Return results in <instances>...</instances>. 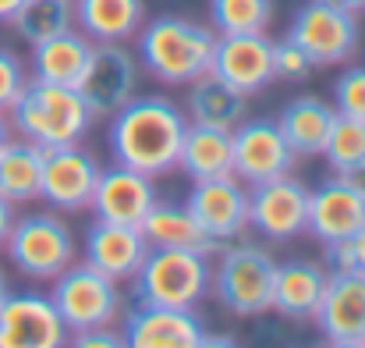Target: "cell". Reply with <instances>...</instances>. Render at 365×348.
Wrapping results in <instances>:
<instances>
[{
  "label": "cell",
  "instance_id": "obj_13",
  "mask_svg": "<svg viewBox=\"0 0 365 348\" xmlns=\"http://www.w3.org/2000/svg\"><path fill=\"white\" fill-rule=\"evenodd\" d=\"M231 156H235V178L238 182H269L277 174H291L294 149L280 135L277 121H238L231 128Z\"/></svg>",
  "mask_w": 365,
  "mask_h": 348
},
{
  "label": "cell",
  "instance_id": "obj_22",
  "mask_svg": "<svg viewBox=\"0 0 365 348\" xmlns=\"http://www.w3.org/2000/svg\"><path fill=\"white\" fill-rule=\"evenodd\" d=\"M178 167L192 182L206 178H227L235 174V156H231V128H210V124H188L178 153Z\"/></svg>",
  "mask_w": 365,
  "mask_h": 348
},
{
  "label": "cell",
  "instance_id": "obj_19",
  "mask_svg": "<svg viewBox=\"0 0 365 348\" xmlns=\"http://www.w3.org/2000/svg\"><path fill=\"white\" fill-rule=\"evenodd\" d=\"M362 224H365V196L348 178L337 174L334 182H327L316 192H309L305 232H312L323 245L355 234Z\"/></svg>",
  "mask_w": 365,
  "mask_h": 348
},
{
  "label": "cell",
  "instance_id": "obj_3",
  "mask_svg": "<svg viewBox=\"0 0 365 348\" xmlns=\"http://www.w3.org/2000/svg\"><path fill=\"white\" fill-rule=\"evenodd\" d=\"M7 121L21 139L50 149V146L78 142L93 128L96 117L86 107V100H82V93L75 86L29 79L21 86L18 100L7 107Z\"/></svg>",
  "mask_w": 365,
  "mask_h": 348
},
{
  "label": "cell",
  "instance_id": "obj_14",
  "mask_svg": "<svg viewBox=\"0 0 365 348\" xmlns=\"http://www.w3.org/2000/svg\"><path fill=\"white\" fill-rule=\"evenodd\" d=\"M330 345H365V270H334L312 317Z\"/></svg>",
  "mask_w": 365,
  "mask_h": 348
},
{
  "label": "cell",
  "instance_id": "obj_30",
  "mask_svg": "<svg viewBox=\"0 0 365 348\" xmlns=\"http://www.w3.org/2000/svg\"><path fill=\"white\" fill-rule=\"evenodd\" d=\"M213 32H266L273 21V0H210Z\"/></svg>",
  "mask_w": 365,
  "mask_h": 348
},
{
  "label": "cell",
  "instance_id": "obj_35",
  "mask_svg": "<svg viewBox=\"0 0 365 348\" xmlns=\"http://www.w3.org/2000/svg\"><path fill=\"white\" fill-rule=\"evenodd\" d=\"M25 82H29V75H25V64L18 61V54L0 46V114H7V107L18 100Z\"/></svg>",
  "mask_w": 365,
  "mask_h": 348
},
{
  "label": "cell",
  "instance_id": "obj_38",
  "mask_svg": "<svg viewBox=\"0 0 365 348\" xmlns=\"http://www.w3.org/2000/svg\"><path fill=\"white\" fill-rule=\"evenodd\" d=\"M18 7H21V0H0V21H11Z\"/></svg>",
  "mask_w": 365,
  "mask_h": 348
},
{
  "label": "cell",
  "instance_id": "obj_5",
  "mask_svg": "<svg viewBox=\"0 0 365 348\" xmlns=\"http://www.w3.org/2000/svg\"><path fill=\"white\" fill-rule=\"evenodd\" d=\"M273 281L277 259L255 242H235L220 252L210 288H217V299L227 313L262 317L273 309Z\"/></svg>",
  "mask_w": 365,
  "mask_h": 348
},
{
  "label": "cell",
  "instance_id": "obj_21",
  "mask_svg": "<svg viewBox=\"0 0 365 348\" xmlns=\"http://www.w3.org/2000/svg\"><path fill=\"white\" fill-rule=\"evenodd\" d=\"M327 270L312 259H287L277 263L273 281V309L287 320H312L319 309V299L327 292Z\"/></svg>",
  "mask_w": 365,
  "mask_h": 348
},
{
  "label": "cell",
  "instance_id": "obj_12",
  "mask_svg": "<svg viewBox=\"0 0 365 348\" xmlns=\"http://www.w3.org/2000/svg\"><path fill=\"white\" fill-rule=\"evenodd\" d=\"M100 178V164L93 153L78 149V142L43 149V182L39 199L53 210H86Z\"/></svg>",
  "mask_w": 365,
  "mask_h": 348
},
{
  "label": "cell",
  "instance_id": "obj_7",
  "mask_svg": "<svg viewBox=\"0 0 365 348\" xmlns=\"http://www.w3.org/2000/svg\"><path fill=\"white\" fill-rule=\"evenodd\" d=\"M7 259L36 281H53L68 263H75V234L57 214H25L14 217L7 232Z\"/></svg>",
  "mask_w": 365,
  "mask_h": 348
},
{
  "label": "cell",
  "instance_id": "obj_18",
  "mask_svg": "<svg viewBox=\"0 0 365 348\" xmlns=\"http://www.w3.org/2000/svg\"><path fill=\"white\" fill-rule=\"evenodd\" d=\"M153 203H156V189H153L149 174L124 167V164H114L107 171L100 167V178H96V189H93V199H89V207L96 210L100 221L138 228Z\"/></svg>",
  "mask_w": 365,
  "mask_h": 348
},
{
  "label": "cell",
  "instance_id": "obj_25",
  "mask_svg": "<svg viewBox=\"0 0 365 348\" xmlns=\"http://www.w3.org/2000/svg\"><path fill=\"white\" fill-rule=\"evenodd\" d=\"M138 232L145 234L149 245H163V249H195V252H206V256H213L220 249V242H213L210 234L202 232L185 207L160 203V199L149 207V214L142 217Z\"/></svg>",
  "mask_w": 365,
  "mask_h": 348
},
{
  "label": "cell",
  "instance_id": "obj_37",
  "mask_svg": "<svg viewBox=\"0 0 365 348\" xmlns=\"http://www.w3.org/2000/svg\"><path fill=\"white\" fill-rule=\"evenodd\" d=\"M11 224H14V207L0 196V249H4V242H7V232H11Z\"/></svg>",
  "mask_w": 365,
  "mask_h": 348
},
{
  "label": "cell",
  "instance_id": "obj_27",
  "mask_svg": "<svg viewBox=\"0 0 365 348\" xmlns=\"http://www.w3.org/2000/svg\"><path fill=\"white\" fill-rule=\"evenodd\" d=\"M75 21L93 43H124L142 25V0H75Z\"/></svg>",
  "mask_w": 365,
  "mask_h": 348
},
{
  "label": "cell",
  "instance_id": "obj_9",
  "mask_svg": "<svg viewBox=\"0 0 365 348\" xmlns=\"http://www.w3.org/2000/svg\"><path fill=\"white\" fill-rule=\"evenodd\" d=\"M135 68L138 64H135L131 50H124L121 43H93L82 79L75 86L82 93L86 107L93 111V117H110L118 107L131 100L135 82H138Z\"/></svg>",
  "mask_w": 365,
  "mask_h": 348
},
{
  "label": "cell",
  "instance_id": "obj_29",
  "mask_svg": "<svg viewBox=\"0 0 365 348\" xmlns=\"http://www.w3.org/2000/svg\"><path fill=\"white\" fill-rule=\"evenodd\" d=\"M11 25L25 43L50 39L64 29H75V0H21Z\"/></svg>",
  "mask_w": 365,
  "mask_h": 348
},
{
  "label": "cell",
  "instance_id": "obj_11",
  "mask_svg": "<svg viewBox=\"0 0 365 348\" xmlns=\"http://www.w3.org/2000/svg\"><path fill=\"white\" fill-rule=\"evenodd\" d=\"M68 345V327L53 309L50 295L7 292L0 302V348H61Z\"/></svg>",
  "mask_w": 365,
  "mask_h": 348
},
{
  "label": "cell",
  "instance_id": "obj_6",
  "mask_svg": "<svg viewBox=\"0 0 365 348\" xmlns=\"http://www.w3.org/2000/svg\"><path fill=\"white\" fill-rule=\"evenodd\" d=\"M50 302L71 334L89 331V327H114V320L121 313L118 281L110 274L96 270L93 263H68L53 277Z\"/></svg>",
  "mask_w": 365,
  "mask_h": 348
},
{
  "label": "cell",
  "instance_id": "obj_26",
  "mask_svg": "<svg viewBox=\"0 0 365 348\" xmlns=\"http://www.w3.org/2000/svg\"><path fill=\"white\" fill-rule=\"evenodd\" d=\"M43 182V146L29 139H7L0 149V196L18 203H36Z\"/></svg>",
  "mask_w": 365,
  "mask_h": 348
},
{
  "label": "cell",
  "instance_id": "obj_4",
  "mask_svg": "<svg viewBox=\"0 0 365 348\" xmlns=\"http://www.w3.org/2000/svg\"><path fill=\"white\" fill-rule=\"evenodd\" d=\"M210 277H213V267H210L206 252L163 249V245H149L145 259L131 274L138 302L181 306V309H192L199 299H206Z\"/></svg>",
  "mask_w": 365,
  "mask_h": 348
},
{
  "label": "cell",
  "instance_id": "obj_2",
  "mask_svg": "<svg viewBox=\"0 0 365 348\" xmlns=\"http://www.w3.org/2000/svg\"><path fill=\"white\" fill-rule=\"evenodd\" d=\"M217 32L192 18L160 14L149 25H138V61L153 79L167 86H188L210 71Z\"/></svg>",
  "mask_w": 365,
  "mask_h": 348
},
{
  "label": "cell",
  "instance_id": "obj_42",
  "mask_svg": "<svg viewBox=\"0 0 365 348\" xmlns=\"http://www.w3.org/2000/svg\"><path fill=\"white\" fill-rule=\"evenodd\" d=\"M341 4H348L355 14H359V11H365V0H341Z\"/></svg>",
  "mask_w": 365,
  "mask_h": 348
},
{
  "label": "cell",
  "instance_id": "obj_24",
  "mask_svg": "<svg viewBox=\"0 0 365 348\" xmlns=\"http://www.w3.org/2000/svg\"><path fill=\"white\" fill-rule=\"evenodd\" d=\"M337 121V111L319 100V96H298L291 100L280 117H277V128L280 135L287 139V146L294 149V156H319L327 139H330V128Z\"/></svg>",
  "mask_w": 365,
  "mask_h": 348
},
{
  "label": "cell",
  "instance_id": "obj_16",
  "mask_svg": "<svg viewBox=\"0 0 365 348\" xmlns=\"http://www.w3.org/2000/svg\"><path fill=\"white\" fill-rule=\"evenodd\" d=\"M185 210L195 217V224L210 234L213 242H235L248 228V192L245 185L227 174V178H206L195 182L188 192Z\"/></svg>",
  "mask_w": 365,
  "mask_h": 348
},
{
  "label": "cell",
  "instance_id": "obj_41",
  "mask_svg": "<svg viewBox=\"0 0 365 348\" xmlns=\"http://www.w3.org/2000/svg\"><path fill=\"white\" fill-rule=\"evenodd\" d=\"M7 292H11V284H7V274H4V270H0V302H4V299H7Z\"/></svg>",
  "mask_w": 365,
  "mask_h": 348
},
{
  "label": "cell",
  "instance_id": "obj_15",
  "mask_svg": "<svg viewBox=\"0 0 365 348\" xmlns=\"http://www.w3.org/2000/svg\"><path fill=\"white\" fill-rule=\"evenodd\" d=\"M210 71L235 86L245 96L262 93L277 75H273V39L266 32H235V36H217L213 43V61Z\"/></svg>",
  "mask_w": 365,
  "mask_h": 348
},
{
  "label": "cell",
  "instance_id": "obj_33",
  "mask_svg": "<svg viewBox=\"0 0 365 348\" xmlns=\"http://www.w3.org/2000/svg\"><path fill=\"white\" fill-rule=\"evenodd\" d=\"M312 71H316V64L309 61V54H305L291 36H284V39L273 43V75H277V79L302 82V79H309Z\"/></svg>",
  "mask_w": 365,
  "mask_h": 348
},
{
  "label": "cell",
  "instance_id": "obj_32",
  "mask_svg": "<svg viewBox=\"0 0 365 348\" xmlns=\"http://www.w3.org/2000/svg\"><path fill=\"white\" fill-rule=\"evenodd\" d=\"M334 111L341 117L365 121V68H348L334 82Z\"/></svg>",
  "mask_w": 365,
  "mask_h": 348
},
{
  "label": "cell",
  "instance_id": "obj_17",
  "mask_svg": "<svg viewBox=\"0 0 365 348\" xmlns=\"http://www.w3.org/2000/svg\"><path fill=\"white\" fill-rule=\"evenodd\" d=\"M121 338L131 348H195L202 345V320L181 306L138 302L124 317Z\"/></svg>",
  "mask_w": 365,
  "mask_h": 348
},
{
  "label": "cell",
  "instance_id": "obj_10",
  "mask_svg": "<svg viewBox=\"0 0 365 348\" xmlns=\"http://www.w3.org/2000/svg\"><path fill=\"white\" fill-rule=\"evenodd\" d=\"M309 217V189L291 178L277 174L269 182H255L248 192V224L262 238L273 242H291L305 232Z\"/></svg>",
  "mask_w": 365,
  "mask_h": 348
},
{
  "label": "cell",
  "instance_id": "obj_31",
  "mask_svg": "<svg viewBox=\"0 0 365 348\" xmlns=\"http://www.w3.org/2000/svg\"><path fill=\"white\" fill-rule=\"evenodd\" d=\"M323 156L330 160L334 174H341V178L365 167V121L337 114L334 128H330V139L323 146Z\"/></svg>",
  "mask_w": 365,
  "mask_h": 348
},
{
  "label": "cell",
  "instance_id": "obj_28",
  "mask_svg": "<svg viewBox=\"0 0 365 348\" xmlns=\"http://www.w3.org/2000/svg\"><path fill=\"white\" fill-rule=\"evenodd\" d=\"M245 93L206 71L195 82H188V121L210 128H235L238 121H245Z\"/></svg>",
  "mask_w": 365,
  "mask_h": 348
},
{
  "label": "cell",
  "instance_id": "obj_39",
  "mask_svg": "<svg viewBox=\"0 0 365 348\" xmlns=\"http://www.w3.org/2000/svg\"><path fill=\"white\" fill-rule=\"evenodd\" d=\"M348 182H351V185H355V189H359V192L365 196V167H359V171H351V174H348Z\"/></svg>",
  "mask_w": 365,
  "mask_h": 348
},
{
  "label": "cell",
  "instance_id": "obj_1",
  "mask_svg": "<svg viewBox=\"0 0 365 348\" xmlns=\"http://www.w3.org/2000/svg\"><path fill=\"white\" fill-rule=\"evenodd\" d=\"M188 117L167 96H131L124 107L110 114L107 142L114 160L135 167L149 178H160L178 167L181 139Z\"/></svg>",
  "mask_w": 365,
  "mask_h": 348
},
{
  "label": "cell",
  "instance_id": "obj_40",
  "mask_svg": "<svg viewBox=\"0 0 365 348\" xmlns=\"http://www.w3.org/2000/svg\"><path fill=\"white\" fill-rule=\"evenodd\" d=\"M7 139H11V121L0 114V149H4V142H7Z\"/></svg>",
  "mask_w": 365,
  "mask_h": 348
},
{
  "label": "cell",
  "instance_id": "obj_8",
  "mask_svg": "<svg viewBox=\"0 0 365 348\" xmlns=\"http://www.w3.org/2000/svg\"><path fill=\"white\" fill-rule=\"evenodd\" d=\"M316 68L344 64L359 50V14L341 0H309L298 7L287 32Z\"/></svg>",
  "mask_w": 365,
  "mask_h": 348
},
{
  "label": "cell",
  "instance_id": "obj_20",
  "mask_svg": "<svg viewBox=\"0 0 365 348\" xmlns=\"http://www.w3.org/2000/svg\"><path fill=\"white\" fill-rule=\"evenodd\" d=\"M145 252H149L145 234L131 224H114V221L96 217V224L86 232V263L110 274L114 281L131 277L138 263L145 259Z\"/></svg>",
  "mask_w": 365,
  "mask_h": 348
},
{
  "label": "cell",
  "instance_id": "obj_36",
  "mask_svg": "<svg viewBox=\"0 0 365 348\" xmlns=\"http://www.w3.org/2000/svg\"><path fill=\"white\" fill-rule=\"evenodd\" d=\"M68 342L78 345V348H118V345H124V338L118 331H110V327H89V331L71 334Z\"/></svg>",
  "mask_w": 365,
  "mask_h": 348
},
{
  "label": "cell",
  "instance_id": "obj_23",
  "mask_svg": "<svg viewBox=\"0 0 365 348\" xmlns=\"http://www.w3.org/2000/svg\"><path fill=\"white\" fill-rule=\"evenodd\" d=\"M89 50H93V39L75 29L39 39V43H32V79L57 82V86H78Z\"/></svg>",
  "mask_w": 365,
  "mask_h": 348
},
{
  "label": "cell",
  "instance_id": "obj_34",
  "mask_svg": "<svg viewBox=\"0 0 365 348\" xmlns=\"http://www.w3.org/2000/svg\"><path fill=\"white\" fill-rule=\"evenodd\" d=\"M327 263L334 270H365V224L355 234L327 245Z\"/></svg>",
  "mask_w": 365,
  "mask_h": 348
}]
</instances>
